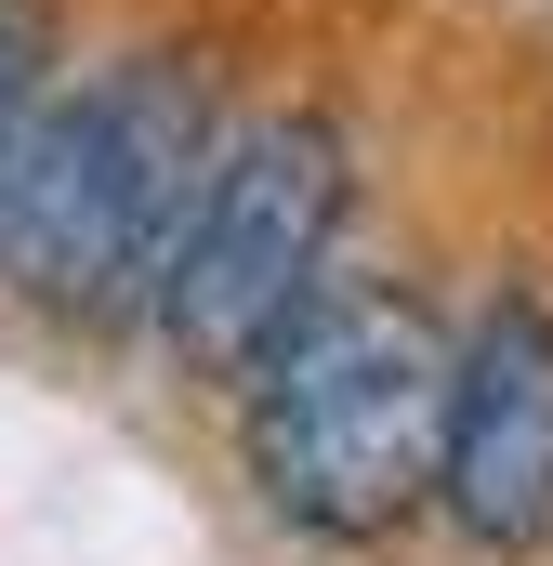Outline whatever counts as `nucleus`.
<instances>
[{"instance_id":"1","label":"nucleus","mask_w":553,"mask_h":566,"mask_svg":"<svg viewBox=\"0 0 553 566\" xmlns=\"http://www.w3.org/2000/svg\"><path fill=\"white\" fill-rule=\"evenodd\" d=\"M225 133H238L225 80L185 40H133V53L53 80L40 133L0 185V290L53 329H145Z\"/></svg>"},{"instance_id":"2","label":"nucleus","mask_w":553,"mask_h":566,"mask_svg":"<svg viewBox=\"0 0 553 566\" xmlns=\"http://www.w3.org/2000/svg\"><path fill=\"white\" fill-rule=\"evenodd\" d=\"M448 409H461V329L396 277H343L238 382V474L290 541L383 554L448 501Z\"/></svg>"},{"instance_id":"3","label":"nucleus","mask_w":553,"mask_h":566,"mask_svg":"<svg viewBox=\"0 0 553 566\" xmlns=\"http://www.w3.org/2000/svg\"><path fill=\"white\" fill-rule=\"evenodd\" d=\"M356 211H369V158L343 133V106L290 93L264 119H238L211 185H198V224L171 251V290H158V343L198 369V382H251L276 343L343 290V251H356Z\"/></svg>"},{"instance_id":"4","label":"nucleus","mask_w":553,"mask_h":566,"mask_svg":"<svg viewBox=\"0 0 553 566\" xmlns=\"http://www.w3.org/2000/svg\"><path fill=\"white\" fill-rule=\"evenodd\" d=\"M474 554H553V290L501 277L461 316V409H448V501Z\"/></svg>"},{"instance_id":"5","label":"nucleus","mask_w":553,"mask_h":566,"mask_svg":"<svg viewBox=\"0 0 553 566\" xmlns=\"http://www.w3.org/2000/svg\"><path fill=\"white\" fill-rule=\"evenodd\" d=\"M40 106H53V13L0 0V185H13V158L40 133Z\"/></svg>"}]
</instances>
